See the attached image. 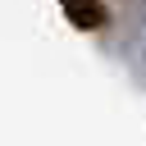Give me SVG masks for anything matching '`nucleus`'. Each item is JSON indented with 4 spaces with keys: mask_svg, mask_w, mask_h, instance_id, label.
Returning <instances> with one entry per match:
<instances>
[{
    "mask_svg": "<svg viewBox=\"0 0 146 146\" xmlns=\"http://www.w3.org/2000/svg\"><path fill=\"white\" fill-rule=\"evenodd\" d=\"M141 59H146V41H141Z\"/></svg>",
    "mask_w": 146,
    "mask_h": 146,
    "instance_id": "nucleus-2",
    "label": "nucleus"
},
{
    "mask_svg": "<svg viewBox=\"0 0 146 146\" xmlns=\"http://www.w3.org/2000/svg\"><path fill=\"white\" fill-rule=\"evenodd\" d=\"M59 9H64V18H68L78 32H100L105 18H110L105 0H59Z\"/></svg>",
    "mask_w": 146,
    "mask_h": 146,
    "instance_id": "nucleus-1",
    "label": "nucleus"
}]
</instances>
